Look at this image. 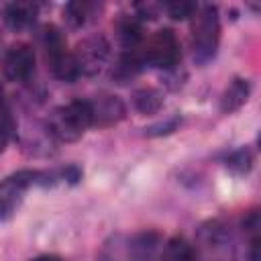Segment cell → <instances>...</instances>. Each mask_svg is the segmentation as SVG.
<instances>
[{"label":"cell","instance_id":"6da1fadb","mask_svg":"<svg viewBox=\"0 0 261 261\" xmlns=\"http://www.w3.org/2000/svg\"><path fill=\"white\" fill-rule=\"evenodd\" d=\"M161 239L153 230L114 232L98 249L96 261H151L159 251Z\"/></svg>","mask_w":261,"mask_h":261},{"label":"cell","instance_id":"7a4b0ae2","mask_svg":"<svg viewBox=\"0 0 261 261\" xmlns=\"http://www.w3.org/2000/svg\"><path fill=\"white\" fill-rule=\"evenodd\" d=\"M190 41H192V55L198 65H206L216 57L220 45V14L216 6L212 4L198 6V10L192 16Z\"/></svg>","mask_w":261,"mask_h":261},{"label":"cell","instance_id":"3957f363","mask_svg":"<svg viewBox=\"0 0 261 261\" xmlns=\"http://www.w3.org/2000/svg\"><path fill=\"white\" fill-rule=\"evenodd\" d=\"M196 261H237V239L222 220H208L196 230Z\"/></svg>","mask_w":261,"mask_h":261},{"label":"cell","instance_id":"277c9868","mask_svg":"<svg viewBox=\"0 0 261 261\" xmlns=\"http://www.w3.org/2000/svg\"><path fill=\"white\" fill-rule=\"evenodd\" d=\"M47 130L51 139L61 143H73L92 126V110L88 100H71L57 106L47 118Z\"/></svg>","mask_w":261,"mask_h":261},{"label":"cell","instance_id":"5b68a950","mask_svg":"<svg viewBox=\"0 0 261 261\" xmlns=\"http://www.w3.org/2000/svg\"><path fill=\"white\" fill-rule=\"evenodd\" d=\"M39 39H41L45 61H47V67L51 69V73L61 82L77 80L80 69H77L75 59H73V53L67 51V41L63 37V33L57 27L47 24V27L41 29Z\"/></svg>","mask_w":261,"mask_h":261},{"label":"cell","instance_id":"8992f818","mask_svg":"<svg viewBox=\"0 0 261 261\" xmlns=\"http://www.w3.org/2000/svg\"><path fill=\"white\" fill-rule=\"evenodd\" d=\"M139 55L145 65L159 67V69H175V65L181 59V47L179 39L171 29H161L153 33L141 47Z\"/></svg>","mask_w":261,"mask_h":261},{"label":"cell","instance_id":"52a82bcc","mask_svg":"<svg viewBox=\"0 0 261 261\" xmlns=\"http://www.w3.org/2000/svg\"><path fill=\"white\" fill-rule=\"evenodd\" d=\"M37 181H39L37 169H18L0 181V222L16 214L27 192L33 186H37Z\"/></svg>","mask_w":261,"mask_h":261},{"label":"cell","instance_id":"ba28073f","mask_svg":"<svg viewBox=\"0 0 261 261\" xmlns=\"http://www.w3.org/2000/svg\"><path fill=\"white\" fill-rule=\"evenodd\" d=\"M73 59L77 63L80 75H96L100 73L110 59V43L104 35H92L77 43L73 51Z\"/></svg>","mask_w":261,"mask_h":261},{"label":"cell","instance_id":"9c48e42d","mask_svg":"<svg viewBox=\"0 0 261 261\" xmlns=\"http://www.w3.org/2000/svg\"><path fill=\"white\" fill-rule=\"evenodd\" d=\"M35 49L27 43H16L8 47L2 55V73L8 82L27 84L35 75Z\"/></svg>","mask_w":261,"mask_h":261},{"label":"cell","instance_id":"30bf717a","mask_svg":"<svg viewBox=\"0 0 261 261\" xmlns=\"http://www.w3.org/2000/svg\"><path fill=\"white\" fill-rule=\"evenodd\" d=\"M92 110V126H112L126 116L124 102L114 94H98L88 100Z\"/></svg>","mask_w":261,"mask_h":261},{"label":"cell","instance_id":"8fae6325","mask_svg":"<svg viewBox=\"0 0 261 261\" xmlns=\"http://www.w3.org/2000/svg\"><path fill=\"white\" fill-rule=\"evenodd\" d=\"M114 31L124 51H137L143 45V22L135 14H122L116 20Z\"/></svg>","mask_w":261,"mask_h":261},{"label":"cell","instance_id":"7c38bea8","mask_svg":"<svg viewBox=\"0 0 261 261\" xmlns=\"http://www.w3.org/2000/svg\"><path fill=\"white\" fill-rule=\"evenodd\" d=\"M251 96V82L247 77H234L226 86V90L220 96V112L222 114H232L239 108L247 104Z\"/></svg>","mask_w":261,"mask_h":261},{"label":"cell","instance_id":"4fadbf2b","mask_svg":"<svg viewBox=\"0 0 261 261\" xmlns=\"http://www.w3.org/2000/svg\"><path fill=\"white\" fill-rule=\"evenodd\" d=\"M39 16V4L35 2H12L4 8V22L12 31H24L35 24Z\"/></svg>","mask_w":261,"mask_h":261},{"label":"cell","instance_id":"5bb4252c","mask_svg":"<svg viewBox=\"0 0 261 261\" xmlns=\"http://www.w3.org/2000/svg\"><path fill=\"white\" fill-rule=\"evenodd\" d=\"M100 10H102V6L96 2L75 0V2H67L63 6V16H65L69 27L80 29V27H86L88 22H92L100 14Z\"/></svg>","mask_w":261,"mask_h":261},{"label":"cell","instance_id":"9a60e30c","mask_svg":"<svg viewBox=\"0 0 261 261\" xmlns=\"http://www.w3.org/2000/svg\"><path fill=\"white\" fill-rule=\"evenodd\" d=\"M143 59H141V55H139V49L137 51H124L118 59H116V63H114V67H112V80L116 82V84H126V82H130V80H135L139 73H141V69H143Z\"/></svg>","mask_w":261,"mask_h":261},{"label":"cell","instance_id":"2e32d148","mask_svg":"<svg viewBox=\"0 0 261 261\" xmlns=\"http://www.w3.org/2000/svg\"><path fill=\"white\" fill-rule=\"evenodd\" d=\"M133 106L141 114H157L163 106V96L155 88H139L133 94Z\"/></svg>","mask_w":261,"mask_h":261},{"label":"cell","instance_id":"e0dca14e","mask_svg":"<svg viewBox=\"0 0 261 261\" xmlns=\"http://www.w3.org/2000/svg\"><path fill=\"white\" fill-rule=\"evenodd\" d=\"M224 167L228 171H232L234 175H245L251 171L253 167V151L249 147H239L234 151H230L224 157Z\"/></svg>","mask_w":261,"mask_h":261},{"label":"cell","instance_id":"ac0fdd59","mask_svg":"<svg viewBox=\"0 0 261 261\" xmlns=\"http://www.w3.org/2000/svg\"><path fill=\"white\" fill-rule=\"evenodd\" d=\"M163 261H196V255L184 237H173L163 249Z\"/></svg>","mask_w":261,"mask_h":261},{"label":"cell","instance_id":"d6986e66","mask_svg":"<svg viewBox=\"0 0 261 261\" xmlns=\"http://www.w3.org/2000/svg\"><path fill=\"white\" fill-rule=\"evenodd\" d=\"M243 230L249 237V259L259 261V214L249 212L247 218H243Z\"/></svg>","mask_w":261,"mask_h":261},{"label":"cell","instance_id":"ffe728a7","mask_svg":"<svg viewBox=\"0 0 261 261\" xmlns=\"http://www.w3.org/2000/svg\"><path fill=\"white\" fill-rule=\"evenodd\" d=\"M161 10H163L169 18H173V20H186V18H192V16H194V12L198 10V4L179 0V2L161 4Z\"/></svg>","mask_w":261,"mask_h":261},{"label":"cell","instance_id":"44dd1931","mask_svg":"<svg viewBox=\"0 0 261 261\" xmlns=\"http://www.w3.org/2000/svg\"><path fill=\"white\" fill-rule=\"evenodd\" d=\"M12 130H14L12 116L8 114V110L4 106H0V153L8 147V141L12 137Z\"/></svg>","mask_w":261,"mask_h":261},{"label":"cell","instance_id":"7402d4cb","mask_svg":"<svg viewBox=\"0 0 261 261\" xmlns=\"http://www.w3.org/2000/svg\"><path fill=\"white\" fill-rule=\"evenodd\" d=\"M179 124H181V118H179V116H169V118H165L163 122H157V124H153V126L145 128V135H149V137L169 135V133H173Z\"/></svg>","mask_w":261,"mask_h":261},{"label":"cell","instance_id":"603a6c76","mask_svg":"<svg viewBox=\"0 0 261 261\" xmlns=\"http://www.w3.org/2000/svg\"><path fill=\"white\" fill-rule=\"evenodd\" d=\"M31 261H61V259L57 255H39V257L31 259Z\"/></svg>","mask_w":261,"mask_h":261},{"label":"cell","instance_id":"cb8c5ba5","mask_svg":"<svg viewBox=\"0 0 261 261\" xmlns=\"http://www.w3.org/2000/svg\"><path fill=\"white\" fill-rule=\"evenodd\" d=\"M0 106H4V92H2V88H0Z\"/></svg>","mask_w":261,"mask_h":261},{"label":"cell","instance_id":"d4e9b609","mask_svg":"<svg viewBox=\"0 0 261 261\" xmlns=\"http://www.w3.org/2000/svg\"><path fill=\"white\" fill-rule=\"evenodd\" d=\"M0 41H2V39H0Z\"/></svg>","mask_w":261,"mask_h":261}]
</instances>
